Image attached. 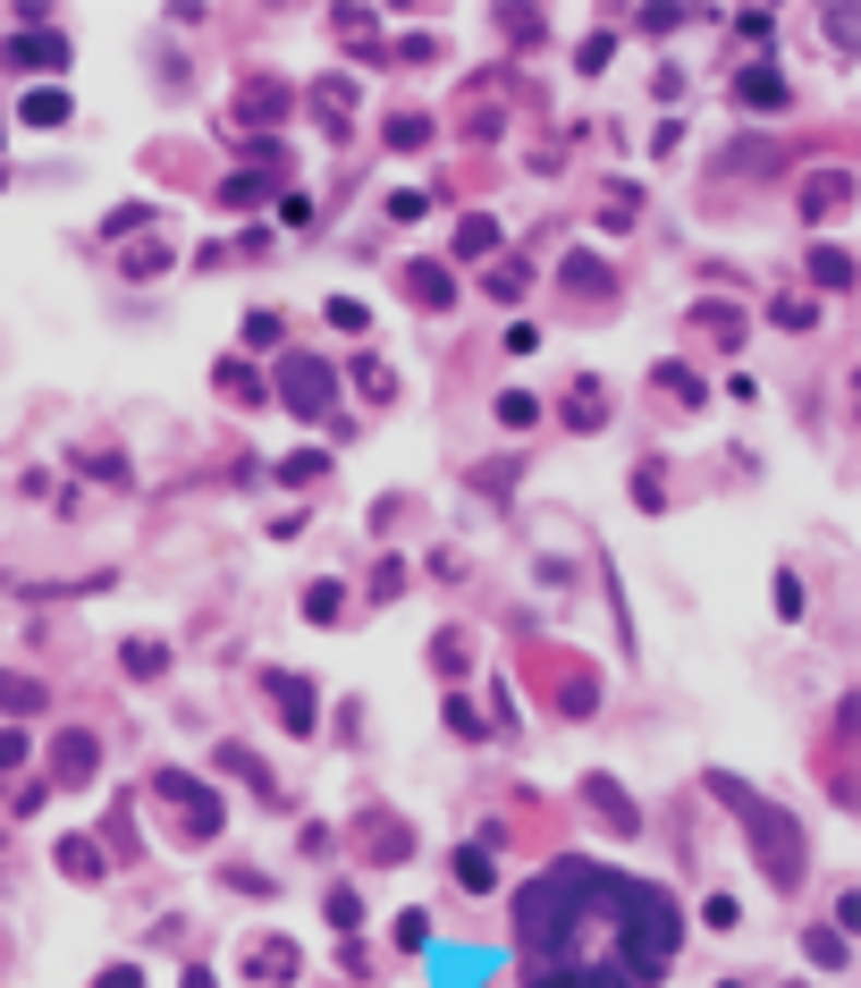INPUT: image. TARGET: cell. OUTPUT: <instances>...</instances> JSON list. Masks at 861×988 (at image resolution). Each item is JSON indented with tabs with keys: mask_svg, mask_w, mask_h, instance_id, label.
I'll use <instances>...</instances> for the list:
<instances>
[{
	"mask_svg": "<svg viewBox=\"0 0 861 988\" xmlns=\"http://www.w3.org/2000/svg\"><path fill=\"white\" fill-rule=\"evenodd\" d=\"M709 786H718V795H727L734 811H743V836H752V845H761L768 879H777V888H794V879H802V836H794V820H786V811H777V802L743 795V786H734V777H709Z\"/></svg>",
	"mask_w": 861,
	"mask_h": 988,
	"instance_id": "1",
	"label": "cell"
},
{
	"mask_svg": "<svg viewBox=\"0 0 861 988\" xmlns=\"http://www.w3.org/2000/svg\"><path fill=\"white\" fill-rule=\"evenodd\" d=\"M279 397L296 406V415H321V406H330V372H321L313 355H287L279 364Z\"/></svg>",
	"mask_w": 861,
	"mask_h": 988,
	"instance_id": "2",
	"label": "cell"
},
{
	"mask_svg": "<svg viewBox=\"0 0 861 988\" xmlns=\"http://www.w3.org/2000/svg\"><path fill=\"white\" fill-rule=\"evenodd\" d=\"M591 802H600V820H608V829H617V836H634V802L617 795L608 777H591Z\"/></svg>",
	"mask_w": 861,
	"mask_h": 988,
	"instance_id": "3",
	"label": "cell"
},
{
	"mask_svg": "<svg viewBox=\"0 0 861 988\" xmlns=\"http://www.w3.org/2000/svg\"><path fill=\"white\" fill-rule=\"evenodd\" d=\"M271 702L287 710V727H313V693H304L296 676H279V685H271Z\"/></svg>",
	"mask_w": 861,
	"mask_h": 988,
	"instance_id": "4",
	"label": "cell"
},
{
	"mask_svg": "<svg viewBox=\"0 0 861 988\" xmlns=\"http://www.w3.org/2000/svg\"><path fill=\"white\" fill-rule=\"evenodd\" d=\"M60 777H94V743L85 735H60Z\"/></svg>",
	"mask_w": 861,
	"mask_h": 988,
	"instance_id": "5",
	"label": "cell"
},
{
	"mask_svg": "<svg viewBox=\"0 0 861 988\" xmlns=\"http://www.w3.org/2000/svg\"><path fill=\"white\" fill-rule=\"evenodd\" d=\"M743 102H761V110H777V102H786V85H777V76H743Z\"/></svg>",
	"mask_w": 861,
	"mask_h": 988,
	"instance_id": "6",
	"label": "cell"
},
{
	"mask_svg": "<svg viewBox=\"0 0 861 988\" xmlns=\"http://www.w3.org/2000/svg\"><path fill=\"white\" fill-rule=\"evenodd\" d=\"M60 870H76V879H94V870H101V854H94V845H60Z\"/></svg>",
	"mask_w": 861,
	"mask_h": 988,
	"instance_id": "7",
	"label": "cell"
},
{
	"mask_svg": "<svg viewBox=\"0 0 861 988\" xmlns=\"http://www.w3.org/2000/svg\"><path fill=\"white\" fill-rule=\"evenodd\" d=\"M456 879L465 888H490V854H456Z\"/></svg>",
	"mask_w": 861,
	"mask_h": 988,
	"instance_id": "8",
	"label": "cell"
},
{
	"mask_svg": "<svg viewBox=\"0 0 861 988\" xmlns=\"http://www.w3.org/2000/svg\"><path fill=\"white\" fill-rule=\"evenodd\" d=\"M17 761H26V735L9 727V735H0V769H17Z\"/></svg>",
	"mask_w": 861,
	"mask_h": 988,
	"instance_id": "9",
	"label": "cell"
},
{
	"mask_svg": "<svg viewBox=\"0 0 861 988\" xmlns=\"http://www.w3.org/2000/svg\"><path fill=\"white\" fill-rule=\"evenodd\" d=\"M101 988H144V980H135V972H110V980H101Z\"/></svg>",
	"mask_w": 861,
	"mask_h": 988,
	"instance_id": "10",
	"label": "cell"
}]
</instances>
